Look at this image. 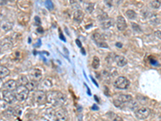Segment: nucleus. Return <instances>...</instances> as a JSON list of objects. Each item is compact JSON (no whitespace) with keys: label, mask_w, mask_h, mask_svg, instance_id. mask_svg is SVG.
Wrapping results in <instances>:
<instances>
[{"label":"nucleus","mask_w":161,"mask_h":121,"mask_svg":"<svg viewBox=\"0 0 161 121\" xmlns=\"http://www.w3.org/2000/svg\"><path fill=\"white\" fill-rule=\"evenodd\" d=\"M46 99L53 107H61L66 100V97L61 91H48L46 93Z\"/></svg>","instance_id":"nucleus-1"},{"label":"nucleus","mask_w":161,"mask_h":121,"mask_svg":"<svg viewBox=\"0 0 161 121\" xmlns=\"http://www.w3.org/2000/svg\"><path fill=\"white\" fill-rule=\"evenodd\" d=\"M14 91L16 99L20 102H24L28 97L29 91L24 86H18L17 88L15 89Z\"/></svg>","instance_id":"nucleus-2"},{"label":"nucleus","mask_w":161,"mask_h":121,"mask_svg":"<svg viewBox=\"0 0 161 121\" xmlns=\"http://www.w3.org/2000/svg\"><path fill=\"white\" fill-rule=\"evenodd\" d=\"M114 86L119 90H125L127 89L130 86V81L124 76H119L114 81Z\"/></svg>","instance_id":"nucleus-3"},{"label":"nucleus","mask_w":161,"mask_h":121,"mask_svg":"<svg viewBox=\"0 0 161 121\" xmlns=\"http://www.w3.org/2000/svg\"><path fill=\"white\" fill-rule=\"evenodd\" d=\"M150 109L147 107H140L135 111V114L139 120H145L150 115Z\"/></svg>","instance_id":"nucleus-4"},{"label":"nucleus","mask_w":161,"mask_h":121,"mask_svg":"<svg viewBox=\"0 0 161 121\" xmlns=\"http://www.w3.org/2000/svg\"><path fill=\"white\" fill-rule=\"evenodd\" d=\"M34 102L37 104H44L47 101L46 99V93L43 90H36L33 94Z\"/></svg>","instance_id":"nucleus-5"},{"label":"nucleus","mask_w":161,"mask_h":121,"mask_svg":"<svg viewBox=\"0 0 161 121\" xmlns=\"http://www.w3.org/2000/svg\"><path fill=\"white\" fill-rule=\"evenodd\" d=\"M3 98L5 102H7L8 104H11L16 102V97L15 95V93L11 90H4L3 92Z\"/></svg>","instance_id":"nucleus-6"},{"label":"nucleus","mask_w":161,"mask_h":121,"mask_svg":"<svg viewBox=\"0 0 161 121\" xmlns=\"http://www.w3.org/2000/svg\"><path fill=\"white\" fill-rule=\"evenodd\" d=\"M55 119L56 121H67L68 114L65 109L60 107L57 110H55Z\"/></svg>","instance_id":"nucleus-7"},{"label":"nucleus","mask_w":161,"mask_h":121,"mask_svg":"<svg viewBox=\"0 0 161 121\" xmlns=\"http://www.w3.org/2000/svg\"><path fill=\"white\" fill-rule=\"evenodd\" d=\"M29 78L30 80L35 81V82H38L42 78V72L41 70L39 69H33L29 72Z\"/></svg>","instance_id":"nucleus-8"},{"label":"nucleus","mask_w":161,"mask_h":121,"mask_svg":"<svg viewBox=\"0 0 161 121\" xmlns=\"http://www.w3.org/2000/svg\"><path fill=\"white\" fill-rule=\"evenodd\" d=\"M93 38H94V41H95V43L98 45V47H101V48H108V45L105 42L104 38L103 37L99 34V33H95L94 35L93 36Z\"/></svg>","instance_id":"nucleus-9"},{"label":"nucleus","mask_w":161,"mask_h":121,"mask_svg":"<svg viewBox=\"0 0 161 121\" xmlns=\"http://www.w3.org/2000/svg\"><path fill=\"white\" fill-rule=\"evenodd\" d=\"M3 89L5 90H11V91H14L15 89L18 86V82L15 80H9L7 82H6L3 84Z\"/></svg>","instance_id":"nucleus-10"},{"label":"nucleus","mask_w":161,"mask_h":121,"mask_svg":"<svg viewBox=\"0 0 161 121\" xmlns=\"http://www.w3.org/2000/svg\"><path fill=\"white\" fill-rule=\"evenodd\" d=\"M116 24H117V28L119 31H124L126 28H127V23L126 22V19L122 15H119L117 17L116 20Z\"/></svg>","instance_id":"nucleus-11"},{"label":"nucleus","mask_w":161,"mask_h":121,"mask_svg":"<svg viewBox=\"0 0 161 121\" xmlns=\"http://www.w3.org/2000/svg\"><path fill=\"white\" fill-rule=\"evenodd\" d=\"M12 42L8 38H4L0 41V50H7L12 48Z\"/></svg>","instance_id":"nucleus-12"},{"label":"nucleus","mask_w":161,"mask_h":121,"mask_svg":"<svg viewBox=\"0 0 161 121\" xmlns=\"http://www.w3.org/2000/svg\"><path fill=\"white\" fill-rule=\"evenodd\" d=\"M52 84L51 82V81L48 79V78H46V79L43 80L42 82H41V83L38 85V87L42 90L43 91H44V90H49V89L52 87Z\"/></svg>","instance_id":"nucleus-13"},{"label":"nucleus","mask_w":161,"mask_h":121,"mask_svg":"<svg viewBox=\"0 0 161 121\" xmlns=\"http://www.w3.org/2000/svg\"><path fill=\"white\" fill-rule=\"evenodd\" d=\"M114 61L117 64V65H119L120 67H123L124 65H127V60L125 57L121 56V55H116L114 57Z\"/></svg>","instance_id":"nucleus-14"},{"label":"nucleus","mask_w":161,"mask_h":121,"mask_svg":"<svg viewBox=\"0 0 161 121\" xmlns=\"http://www.w3.org/2000/svg\"><path fill=\"white\" fill-rule=\"evenodd\" d=\"M115 99L119 100V102H122L123 104H125V103L131 102L132 100V96L130 94H120Z\"/></svg>","instance_id":"nucleus-15"},{"label":"nucleus","mask_w":161,"mask_h":121,"mask_svg":"<svg viewBox=\"0 0 161 121\" xmlns=\"http://www.w3.org/2000/svg\"><path fill=\"white\" fill-rule=\"evenodd\" d=\"M101 24H102V27L104 29H107V28H110V27L114 26V19H111V18H107L106 19L103 21L101 22Z\"/></svg>","instance_id":"nucleus-16"},{"label":"nucleus","mask_w":161,"mask_h":121,"mask_svg":"<svg viewBox=\"0 0 161 121\" xmlns=\"http://www.w3.org/2000/svg\"><path fill=\"white\" fill-rule=\"evenodd\" d=\"M25 87L28 89V91H34V90H36V89L38 87V84H37V82L29 80L28 82L26 84Z\"/></svg>","instance_id":"nucleus-17"},{"label":"nucleus","mask_w":161,"mask_h":121,"mask_svg":"<svg viewBox=\"0 0 161 121\" xmlns=\"http://www.w3.org/2000/svg\"><path fill=\"white\" fill-rule=\"evenodd\" d=\"M83 18H84V13H83L82 11L77 10V11H76L74 12V14H73V19H74L76 22L80 23V22L82 21Z\"/></svg>","instance_id":"nucleus-18"},{"label":"nucleus","mask_w":161,"mask_h":121,"mask_svg":"<svg viewBox=\"0 0 161 121\" xmlns=\"http://www.w3.org/2000/svg\"><path fill=\"white\" fill-rule=\"evenodd\" d=\"M10 74V70L3 65H0V79L2 80Z\"/></svg>","instance_id":"nucleus-19"},{"label":"nucleus","mask_w":161,"mask_h":121,"mask_svg":"<svg viewBox=\"0 0 161 121\" xmlns=\"http://www.w3.org/2000/svg\"><path fill=\"white\" fill-rule=\"evenodd\" d=\"M46 115L48 117V119L52 121H56L55 119V110H52V109H48L47 112H46Z\"/></svg>","instance_id":"nucleus-20"},{"label":"nucleus","mask_w":161,"mask_h":121,"mask_svg":"<svg viewBox=\"0 0 161 121\" xmlns=\"http://www.w3.org/2000/svg\"><path fill=\"white\" fill-rule=\"evenodd\" d=\"M28 78L25 76V75H22V76H20L19 78V86H26V84L28 82Z\"/></svg>","instance_id":"nucleus-21"},{"label":"nucleus","mask_w":161,"mask_h":121,"mask_svg":"<svg viewBox=\"0 0 161 121\" xmlns=\"http://www.w3.org/2000/svg\"><path fill=\"white\" fill-rule=\"evenodd\" d=\"M8 103L6 102L3 99V100H0V112H4L7 108H8Z\"/></svg>","instance_id":"nucleus-22"},{"label":"nucleus","mask_w":161,"mask_h":121,"mask_svg":"<svg viewBox=\"0 0 161 121\" xmlns=\"http://www.w3.org/2000/svg\"><path fill=\"white\" fill-rule=\"evenodd\" d=\"M100 65V59L98 57H94V59H93V61H92V67L94 69H98Z\"/></svg>","instance_id":"nucleus-23"},{"label":"nucleus","mask_w":161,"mask_h":121,"mask_svg":"<svg viewBox=\"0 0 161 121\" xmlns=\"http://www.w3.org/2000/svg\"><path fill=\"white\" fill-rule=\"evenodd\" d=\"M126 15L130 19H135V17H136V13L133 10H127L126 11Z\"/></svg>","instance_id":"nucleus-24"},{"label":"nucleus","mask_w":161,"mask_h":121,"mask_svg":"<svg viewBox=\"0 0 161 121\" xmlns=\"http://www.w3.org/2000/svg\"><path fill=\"white\" fill-rule=\"evenodd\" d=\"M22 113V108L19 107H16L13 108V116H19Z\"/></svg>","instance_id":"nucleus-25"},{"label":"nucleus","mask_w":161,"mask_h":121,"mask_svg":"<svg viewBox=\"0 0 161 121\" xmlns=\"http://www.w3.org/2000/svg\"><path fill=\"white\" fill-rule=\"evenodd\" d=\"M151 5L153 8H160V1H152L151 2Z\"/></svg>","instance_id":"nucleus-26"},{"label":"nucleus","mask_w":161,"mask_h":121,"mask_svg":"<svg viewBox=\"0 0 161 121\" xmlns=\"http://www.w3.org/2000/svg\"><path fill=\"white\" fill-rule=\"evenodd\" d=\"M85 9H86V11H87L89 13H91V12L93 11V10H94V4H93V3H88V4H87V7H85Z\"/></svg>","instance_id":"nucleus-27"},{"label":"nucleus","mask_w":161,"mask_h":121,"mask_svg":"<svg viewBox=\"0 0 161 121\" xmlns=\"http://www.w3.org/2000/svg\"><path fill=\"white\" fill-rule=\"evenodd\" d=\"M131 26H132V28L135 32H142V30L140 29L139 26L138 24H136V23H131Z\"/></svg>","instance_id":"nucleus-28"},{"label":"nucleus","mask_w":161,"mask_h":121,"mask_svg":"<svg viewBox=\"0 0 161 121\" xmlns=\"http://www.w3.org/2000/svg\"><path fill=\"white\" fill-rule=\"evenodd\" d=\"M114 104L115 107H119V108H121V107H123L124 106V104L119 102V100H117V99H114Z\"/></svg>","instance_id":"nucleus-29"},{"label":"nucleus","mask_w":161,"mask_h":121,"mask_svg":"<svg viewBox=\"0 0 161 121\" xmlns=\"http://www.w3.org/2000/svg\"><path fill=\"white\" fill-rule=\"evenodd\" d=\"M45 4H46V6H47L48 9H49V10L53 9V3H52L51 1H46Z\"/></svg>","instance_id":"nucleus-30"},{"label":"nucleus","mask_w":161,"mask_h":121,"mask_svg":"<svg viewBox=\"0 0 161 121\" xmlns=\"http://www.w3.org/2000/svg\"><path fill=\"white\" fill-rule=\"evenodd\" d=\"M113 121H124V120H123V118L121 116H119L118 115H115L114 118H113Z\"/></svg>","instance_id":"nucleus-31"},{"label":"nucleus","mask_w":161,"mask_h":121,"mask_svg":"<svg viewBox=\"0 0 161 121\" xmlns=\"http://www.w3.org/2000/svg\"><path fill=\"white\" fill-rule=\"evenodd\" d=\"M150 62H151V64H152V65H154V66H158V65H159V62H158L156 60L151 59V60H150Z\"/></svg>","instance_id":"nucleus-32"},{"label":"nucleus","mask_w":161,"mask_h":121,"mask_svg":"<svg viewBox=\"0 0 161 121\" xmlns=\"http://www.w3.org/2000/svg\"><path fill=\"white\" fill-rule=\"evenodd\" d=\"M156 35L157 37H159V39H160V31H156Z\"/></svg>","instance_id":"nucleus-33"},{"label":"nucleus","mask_w":161,"mask_h":121,"mask_svg":"<svg viewBox=\"0 0 161 121\" xmlns=\"http://www.w3.org/2000/svg\"><path fill=\"white\" fill-rule=\"evenodd\" d=\"M116 46L118 48H122L123 47V44L122 43H116Z\"/></svg>","instance_id":"nucleus-34"},{"label":"nucleus","mask_w":161,"mask_h":121,"mask_svg":"<svg viewBox=\"0 0 161 121\" xmlns=\"http://www.w3.org/2000/svg\"><path fill=\"white\" fill-rule=\"evenodd\" d=\"M76 43L77 44V45H78V47H81V43H80V41H78V40H77L76 41Z\"/></svg>","instance_id":"nucleus-35"},{"label":"nucleus","mask_w":161,"mask_h":121,"mask_svg":"<svg viewBox=\"0 0 161 121\" xmlns=\"http://www.w3.org/2000/svg\"><path fill=\"white\" fill-rule=\"evenodd\" d=\"M5 3H7V1H1L0 0V5H3Z\"/></svg>","instance_id":"nucleus-36"},{"label":"nucleus","mask_w":161,"mask_h":121,"mask_svg":"<svg viewBox=\"0 0 161 121\" xmlns=\"http://www.w3.org/2000/svg\"><path fill=\"white\" fill-rule=\"evenodd\" d=\"M3 86V82H2V80L0 79V88H1V87H2Z\"/></svg>","instance_id":"nucleus-37"},{"label":"nucleus","mask_w":161,"mask_h":121,"mask_svg":"<svg viewBox=\"0 0 161 121\" xmlns=\"http://www.w3.org/2000/svg\"><path fill=\"white\" fill-rule=\"evenodd\" d=\"M40 32H43V29H40V28H38V32H40Z\"/></svg>","instance_id":"nucleus-38"},{"label":"nucleus","mask_w":161,"mask_h":121,"mask_svg":"<svg viewBox=\"0 0 161 121\" xmlns=\"http://www.w3.org/2000/svg\"><path fill=\"white\" fill-rule=\"evenodd\" d=\"M0 53H1V50H0Z\"/></svg>","instance_id":"nucleus-39"},{"label":"nucleus","mask_w":161,"mask_h":121,"mask_svg":"<svg viewBox=\"0 0 161 121\" xmlns=\"http://www.w3.org/2000/svg\"><path fill=\"white\" fill-rule=\"evenodd\" d=\"M29 121H32V120H29Z\"/></svg>","instance_id":"nucleus-40"}]
</instances>
